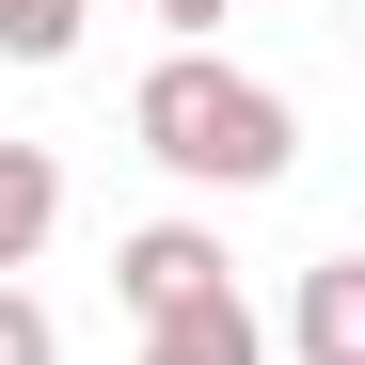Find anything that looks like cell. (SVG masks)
I'll use <instances>...</instances> for the list:
<instances>
[{
  "instance_id": "obj_1",
  "label": "cell",
  "mask_w": 365,
  "mask_h": 365,
  "mask_svg": "<svg viewBox=\"0 0 365 365\" xmlns=\"http://www.w3.org/2000/svg\"><path fill=\"white\" fill-rule=\"evenodd\" d=\"M128 128H143V159H159V175H191V191H270V175L302 159V111H286L270 80H238L222 48H175V64H143Z\"/></svg>"
},
{
  "instance_id": "obj_2",
  "label": "cell",
  "mask_w": 365,
  "mask_h": 365,
  "mask_svg": "<svg viewBox=\"0 0 365 365\" xmlns=\"http://www.w3.org/2000/svg\"><path fill=\"white\" fill-rule=\"evenodd\" d=\"M111 286H128V318L159 334V318H191V302H222V286H238V255H222L207 222H143L128 255H111Z\"/></svg>"
},
{
  "instance_id": "obj_3",
  "label": "cell",
  "mask_w": 365,
  "mask_h": 365,
  "mask_svg": "<svg viewBox=\"0 0 365 365\" xmlns=\"http://www.w3.org/2000/svg\"><path fill=\"white\" fill-rule=\"evenodd\" d=\"M48 222H64V175H48V143H0V286L48 255Z\"/></svg>"
},
{
  "instance_id": "obj_4",
  "label": "cell",
  "mask_w": 365,
  "mask_h": 365,
  "mask_svg": "<svg viewBox=\"0 0 365 365\" xmlns=\"http://www.w3.org/2000/svg\"><path fill=\"white\" fill-rule=\"evenodd\" d=\"M143 365H270V334H255V302L222 286V302H191V318H159Z\"/></svg>"
},
{
  "instance_id": "obj_5",
  "label": "cell",
  "mask_w": 365,
  "mask_h": 365,
  "mask_svg": "<svg viewBox=\"0 0 365 365\" xmlns=\"http://www.w3.org/2000/svg\"><path fill=\"white\" fill-rule=\"evenodd\" d=\"M302 365H365V255L302 270Z\"/></svg>"
},
{
  "instance_id": "obj_6",
  "label": "cell",
  "mask_w": 365,
  "mask_h": 365,
  "mask_svg": "<svg viewBox=\"0 0 365 365\" xmlns=\"http://www.w3.org/2000/svg\"><path fill=\"white\" fill-rule=\"evenodd\" d=\"M96 0H0V64H64Z\"/></svg>"
},
{
  "instance_id": "obj_7",
  "label": "cell",
  "mask_w": 365,
  "mask_h": 365,
  "mask_svg": "<svg viewBox=\"0 0 365 365\" xmlns=\"http://www.w3.org/2000/svg\"><path fill=\"white\" fill-rule=\"evenodd\" d=\"M0 365H64V334H48V302H32V286H0Z\"/></svg>"
},
{
  "instance_id": "obj_8",
  "label": "cell",
  "mask_w": 365,
  "mask_h": 365,
  "mask_svg": "<svg viewBox=\"0 0 365 365\" xmlns=\"http://www.w3.org/2000/svg\"><path fill=\"white\" fill-rule=\"evenodd\" d=\"M159 16H175V48H207V32L238 16V0H159Z\"/></svg>"
}]
</instances>
